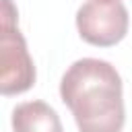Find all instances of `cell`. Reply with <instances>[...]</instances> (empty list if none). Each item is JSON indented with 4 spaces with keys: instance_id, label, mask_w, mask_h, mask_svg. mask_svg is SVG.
I'll return each instance as SVG.
<instances>
[{
    "instance_id": "1",
    "label": "cell",
    "mask_w": 132,
    "mask_h": 132,
    "mask_svg": "<svg viewBox=\"0 0 132 132\" xmlns=\"http://www.w3.org/2000/svg\"><path fill=\"white\" fill-rule=\"evenodd\" d=\"M60 97L72 111L78 132H122L126 122L122 78L105 60H76L62 76Z\"/></svg>"
},
{
    "instance_id": "2",
    "label": "cell",
    "mask_w": 132,
    "mask_h": 132,
    "mask_svg": "<svg viewBox=\"0 0 132 132\" xmlns=\"http://www.w3.org/2000/svg\"><path fill=\"white\" fill-rule=\"evenodd\" d=\"M2 37H0V91L2 95H19L33 87L35 66L27 50L23 33L16 29V10L10 0H2Z\"/></svg>"
},
{
    "instance_id": "3",
    "label": "cell",
    "mask_w": 132,
    "mask_h": 132,
    "mask_svg": "<svg viewBox=\"0 0 132 132\" xmlns=\"http://www.w3.org/2000/svg\"><path fill=\"white\" fill-rule=\"evenodd\" d=\"M128 8L122 0H87L76 10L78 35L99 47L122 41L128 33Z\"/></svg>"
},
{
    "instance_id": "4",
    "label": "cell",
    "mask_w": 132,
    "mask_h": 132,
    "mask_svg": "<svg viewBox=\"0 0 132 132\" xmlns=\"http://www.w3.org/2000/svg\"><path fill=\"white\" fill-rule=\"evenodd\" d=\"M14 132H62V122L45 101H25L12 109Z\"/></svg>"
}]
</instances>
